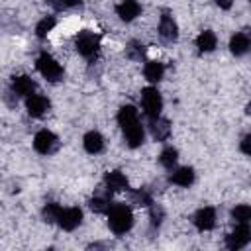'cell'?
Returning a JSON list of instances; mask_svg holds the SVG:
<instances>
[{
  "instance_id": "8fae6325",
  "label": "cell",
  "mask_w": 251,
  "mask_h": 251,
  "mask_svg": "<svg viewBox=\"0 0 251 251\" xmlns=\"http://www.w3.org/2000/svg\"><path fill=\"white\" fill-rule=\"evenodd\" d=\"M194 226H196L200 231H210V229L216 226V210L210 208V206L200 208V210L194 214Z\"/></svg>"
},
{
  "instance_id": "484cf974",
  "label": "cell",
  "mask_w": 251,
  "mask_h": 251,
  "mask_svg": "<svg viewBox=\"0 0 251 251\" xmlns=\"http://www.w3.org/2000/svg\"><path fill=\"white\" fill-rule=\"evenodd\" d=\"M131 200L137 204V206H151V194L145 190V188H139L135 192H131Z\"/></svg>"
},
{
  "instance_id": "d6a6232c",
  "label": "cell",
  "mask_w": 251,
  "mask_h": 251,
  "mask_svg": "<svg viewBox=\"0 0 251 251\" xmlns=\"http://www.w3.org/2000/svg\"><path fill=\"white\" fill-rule=\"evenodd\" d=\"M249 2H251V0H249Z\"/></svg>"
},
{
  "instance_id": "d4e9b609",
  "label": "cell",
  "mask_w": 251,
  "mask_h": 251,
  "mask_svg": "<svg viewBox=\"0 0 251 251\" xmlns=\"http://www.w3.org/2000/svg\"><path fill=\"white\" fill-rule=\"evenodd\" d=\"M55 24H57V22H55V18H53V16L43 18V20L35 25V33H37V37H41V39H43V37H45V35L55 27Z\"/></svg>"
},
{
  "instance_id": "6da1fadb",
  "label": "cell",
  "mask_w": 251,
  "mask_h": 251,
  "mask_svg": "<svg viewBox=\"0 0 251 251\" xmlns=\"http://www.w3.org/2000/svg\"><path fill=\"white\" fill-rule=\"evenodd\" d=\"M118 124L124 131V139L129 147H139L143 143V137H145V131H143V126L137 118V110L127 104V106H122L120 112H118Z\"/></svg>"
},
{
  "instance_id": "8992f818",
  "label": "cell",
  "mask_w": 251,
  "mask_h": 251,
  "mask_svg": "<svg viewBox=\"0 0 251 251\" xmlns=\"http://www.w3.org/2000/svg\"><path fill=\"white\" fill-rule=\"evenodd\" d=\"M57 147H59V139H57V135H55L53 131H49V129H39V131L35 133V137H33V149H35L37 153L49 155V153H53Z\"/></svg>"
},
{
  "instance_id": "83f0119b",
  "label": "cell",
  "mask_w": 251,
  "mask_h": 251,
  "mask_svg": "<svg viewBox=\"0 0 251 251\" xmlns=\"http://www.w3.org/2000/svg\"><path fill=\"white\" fill-rule=\"evenodd\" d=\"M49 4H51V8H53V10L63 12V10H69V8L76 6V4H78V0H49Z\"/></svg>"
},
{
  "instance_id": "9c48e42d",
  "label": "cell",
  "mask_w": 251,
  "mask_h": 251,
  "mask_svg": "<svg viewBox=\"0 0 251 251\" xmlns=\"http://www.w3.org/2000/svg\"><path fill=\"white\" fill-rule=\"evenodd\" d=\"M159 35L165 43H173L176 41L178 37V27H176V22L173 20V16L169 12H163L161 20H159Z\"/></svg>"
},
{
  "instance_id": "2e32d148",
  "label": "cell",
  "mask_w": 251,
  "mask_h": 251,
  "mask_svg": "<svg viewBox=\"0 0 251 251\" xmlns=\"http://www.w3.org/2000/svg\"><path fill=\"white\" fill-rule=\"evenodd\" d=\"M249 49H251V39H249L247 33H235V35H231V39H229V51L235 57L245 55Z\"/></svg>"
},
{
  "instance_id": "ba28073f",
  "label": "cell",
  "mask_w": 251,
  "mask_h": 251,
  "mask_svg": "<svg viewBox=\"0 0 251 251\" xmlns=\"http://www.w3.org/2000/svg\"><path fill=\"white\" fill-rule=\"evenodd\" d=\"M82 222V210L80 208H65L61 210L59 218H57V224L61 229L65 231H73L75 227H78Z\"/></svg>"
},
{
  "instance_id": "4fadbf2b",
  "label": "cell",
  "mask_w": 251,
  "mask_h": 251,
  "mask_svg": "<svg viewBox=\"0 0 251 251\" xmlns=\"http://www.w3.org/2000/svg\"><path fill=\"white\" fill-rule=\"evenodd\" d=\"M139 12H141V6H139L137 0H122V2L116 6V14H118L120 20H124V22L135 20V18L139 16Z\"/></svg>"
},
{
  "instance_id": "5bb4252c",
  "label": "cell",
  "mask_w": 251,
  "mask_h": 251,
  "mask_svg": "<svg viewBox=\"0 0 251 251\" xmlns=\"http://www.w3.org/2000/svg\"><path fill=\"white\" fill-rule=\"evenodd\" d=\"M12 90L16 92V94H20V96H31V94H35V90H37V84L29 78V76H25V75H20V76H14L12 78Z\"/></svg>"
},
{
  "instance_id": "cb8c5ba5",
  "label": "cell",
  "mask_w": 251,
  "mask_h": 251,
  "mask_svg": "<svg viewBox=\"0 0 251 251\" xmlns=\"http://www.w3.org/2000/svg\"><path fill=\"white\" fill-rule=\"evenodd\" d=\"M61 206L57 204V202H49V204H45L43 206V212H41V216H43V220L45 222H57V218H59V214H61Z\"/></svg>"
},
{
  "instance_id": "7402d4cb",
  "label": "cell",
  "mask_w": 251,
  "mask_h": 251,
  "mask_svg": "<svg viewBox=\"0 0 251 251\" xmlns=\"http://www.w3.org/2000/svg\"><path fill=\"white\" fill-rule=\"evenodd\" d=\"M176 159H178V151L175 147H167L161 151L159 155V163L165 167V169H173L176 165Z\"/></svg>"
},
{
  "instance_id": "d6986e66",
  "label": "cell",
  "mask_w": 251,
  "mask_h": 251,
  "mask_svg": "<svg viewBox=\"0 0 251 251\" xmlns=\"http://www.w3.org/2000/svg\"><path fill=\"white\" fill-rule=\"evenodd\" d=\"M216 45H218V37H216V33L210 31V29H204V31L196 37V47H198L200 53H210V51L216 49Z\"/></svg>"
},
{
  "instance_id": "f546056e",
  "label": "cell",
  "mask_w": 251,
  "mask_h": 251,
  "mask_svg": "<svg viewBox=\"0 0 251 251\" xmlns=\"http://www.w3.org/2000/svg\"><path fill=\"white\" fill-rule=\"evenodd\" d=\"M239 147H241V151H243L245 155H251V133L243 137V141H241V145H239Z\"/></svg>"
},
{
  "instance_id": "1f68e13d",
  "label": "cell",
  "mask_w": 251,
  "mask_h": 251,
  "mask_svg": "<svg viewBox=\"0 0 251 251\" xmlns=\"http://www.w3.org/2000/svg\"><path fill=\"white\" fill-rule=\"evenodd\" d=\"M245 112H247V114H249V116H251V102H249V104H247V106H245Z\"/></svg>"
},
{
  "instance_id": "603a6c76",
  "label": "cell",
  "mask_w": 251,
  "mask_h": 251,
  "mask_svg": "<svg viewBox=\"0 0 251 251\" xmlns=\"http://www.w3.org/2000/svg\"><path fill=\"white\" fill-rule=\"evenodd\" d=\"M231 218L237 222V224H249L251 222V206L247 204H239L231 210Z\"/></svg>"
},
{
  "instance_id": "e0dca14e",
  "label": "cell",
  "mask_w": 251,
  "mask_h": 251,
  "mask_svg": "<svg viewBox=\"0 0 251 251\" xmlns=\"http://www.w3.org/2000/svg\"><path fill=\"white\" fill-rule=\"evenodd\" d=\"M104 184L112 190V192H118V190H127V178H126V175L124 173H120V171H110V173H106V176H104Z\"/></svg>"
},
{
  "instance_id": "4dcf8cb0",
  "label": "cell",
  "mask_w": 251,
  "mask_h": 251,
  "mask_svg": "<svg viewBox=\"0 0 251 251\" xmlns=\"http://www.w3.org/2000/svg\"><path fill=\"white\" fill-rule=\"evenodd\" d=\"M216 4H218L222 10H229L231 4H233V0H216Z\"/></svg>"
},
{
  "instance_id": "3957f363",
  "label": "cell",
  "mask_w": 251,
  "mask_h": 251,
  "mask_svg": "<svg viewBox=\"0 0 251 251\" xmlns=\"http://www.w3.org/2000/svg\"><path fill=\"white\" fill-rule=\"evenodd\" d=\"M75 47L76 51L84 57V59H94L98 55V49H100V37L94 33V31H80L75 39Z\"/></svg>"
},
{
  "instance_id": "ac0fdd59",
  "label": "cell",
  "mask_w": 251,
  "mask_h": 251,
  "mask_svg": "<svg viewBox=\"0 0 251 251\" xmlns=\"http://www.w3.org/2000/svg\"><path fill=\"white\" fill-rule=\"evenodd\" d=\"M169 180L173 184H178V186H190L194 182V171L190 167H178L171 173Z\"/></svg>"
},
{
  "instance_id": "52a82bcc",
  "label": "cell",
  "mask_w": 251,
  "mask_h": 251,
  "mask_svg": "<svg viewBox=\"0 0 251 251\" xmlns=\"http://www.w3.org/2000/svg\"><path fill=\"white\" fill-rule=\"evenodd\" d=\"M251 241V227L249 224H237L235 229L226 237V245L229 249H241Z\"/></svg>"
},
{
  "instance_id": "44dd1931",
  "label": "cell",
  "mask_w": 251,
  "mask_h": 251,
  "mask_svg": "<svg viewBox=\"0 0 251 251\" xmlns=\"http://www.w3.org/2000/svg\"><path fill=\"white\" fill-rule=\"evenodd\" d=\"M143 75H145V78L149 82H159L163 78V75H165V67L159 61H147L145 67H143Z\"/></svg>"
},
{
  "instance_id": "30bf717a",
  "label": "cell",
  "mask_w": 251,
  "mask_h": 251,
  "mask_svg": "<svg viewBox=\"0 0 251 251\" xmlns=\"http://www.w3.org/2000/svg\"><path fill=\"white\" fill-rule=\"evenodd\" d=\"M49 106H51L49 100L45 96H41V94H31V96L25 98V110L33 118H41L49 110Z\"/></svg>"
},
{
  "instance_id": "5b68a950",
  "label": "cell",
  "mask_w": 251,
  "mask_h": 251,
  "mask_svg": "<svg viewBox=\"0 0 251 251\" xmlns=\"http://www.w3.org/2000/svg\"><path fill=\"white\" fill-rule=\"evenodd\" d=\"M35 67H37V71H39L49 82H57V80H61V76H63V67H61L49 53H41V55L37 57V61H35Z\"/></svg>"
},
{
  "instance_id": "4316f807",
  "label": "cell",
  "mask_w": 251,
  "mask_h": 251,
  "mask_svg": "<svg viewBox=\"0 0 251 251\" xmlns=\"http://www.w3.org/2000/svg\"><path fill=\"white\" fill-rule=\"evenodd\" d=\"M126 53H127V57H129V59H135V61H139V59L145 55V49H143V45H141V43H137V41H131V43L126 47Z\"/></svg>"
},
{
  "instance_id": "7c38bea8",
  "label": "cell",
  "mask_w": 251,
  "mask_h": 251,
  "mask_svg": "<svg viewBox=\"0 0 251 251\" xmlns=\"http://www.w3.org/2000/svg\"><path fill=\"white\" fill-rule=\"evenodd\" d=\"M149 129H151L153 139H157V141H165L171 135V124H169V120H165L161 116L149 118Z\"/></svg>"
},
{
  "instance_id": "7a4b0ae2",
  "label": "cell",
  "mask_w": 251,
  "mask_h": 251,
  "mask_svg": "<svg viewBox=\"0 0 251 251\" xmlns=\"http://www.w3.org/2000/svg\"><path fill=\"white\" fill-rule=\"evenodd\" d=\"M108 226L116 235H124L133 226V214L126 204H112L108 210Z\"/></svg>"
},
{
  "instance_id": "ffe728a7",
  "label": "cell",
  "mask_w": 251,
  "mask_h": 251,
  "mask_svg": "<svg viewBox=\"0 0 251 251\" xmlns=\"http://www.w3.org/2000/svg\"><path fill=\"white\" fill-rule=\"evenodd\" d=\"M82 145H84L86 153L96 155V153H100V151L104 149V137H102L98 131H88V133L84 135V139H82Z\"/></svg>"
},
{
  "instance_id": "9a60e30c",
  "label": "cell",
  "mask_w": 251,
  "mask_h": 251,
  "mask_svg": "<svg viewBox=\"0 0 251 251\" xmlns=\"http://www.w3.org/2000/svg\"><path fill=\"white\" fill-rule=\"evenodd\" d=\"M110 196H112V190L104 184V192L102 190H98L92 198H90V208L96 212V214H108V210H110Z\"/></svg>"
},
{
  "instance_id": "277c9868",
  "label": "cell",
  "mask_w": 251,
  "mask_h": 251,
  "mask_svg": "<svg viewBox=\"0 0 251 251\" xmlns=\"http://www.w3.org/2000/svg\"><path fill=\"white\" fill-rule=\"evenodd\" d=\"M141 106L147 118H157L161 116L163 110V98L155 86H147L141 90Z\"/></svg>"
},
{
  "instance_id": "f1b7e54d",
  "label": "cell",
  "mask_w": 251,
  "mask_h": 251,
  "mask_svg": "<svg viewBox=\"0 0 251 251\" xmlns=\"http://www.w3.org/2000/svg\"><path fill=\"white\" fill-rule=\"evenodd\" d=\"M149 218H151V226L157 227L161 224V220H163V208L157 206V204H153L151 210H149Z\"/></svg>"
}]
</instances>
